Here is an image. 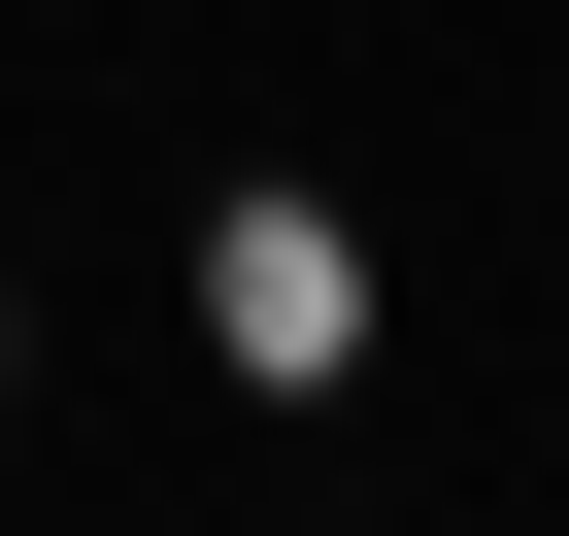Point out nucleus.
<instances>
[{"label":"nucleus","instance_id":"1","mask_svg":"<svg viewBox=\"0 0 569 536\" xmlns=\"http://www.w3.org/2000/svg\"><path fill=\"white\" fill-rule=\"evenodd\" d=\"M201 336H234L268 403H302V369L369 336V235H336V201H234V235H201Z\"/></svg>","mask_w":569,"mask_h":536}]
</instances>
